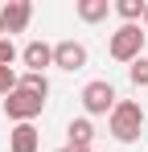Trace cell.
<instances>
[{"instance_id":"obj_7","label":"cell","mask_w":148,"mask_h":152,"mask_svg":"<svg viewBox=\"0 0 148 152\" xmlns=\"http://www.w3.org/2000/svg\"><path fill=\"white\" fill-rule=\"evenodd\" d=\"M21 62L33 70V74H45V66H53V45H45V41H29L21 50Z\"/></svg>"},{"instance_id":"obj_2","label":"cell","mask_w":148,"mask_h":152,"mask_svg":"<svg viewBox=\"0 0 148 152\" xmlns=\"http://www.w3.org/2000/svg\"><path fill=\"white\" fill-rule=\"evenodd\" d=\"M107 53L115 58V62H136V58H144V33L140 25H119L111 33V41H107Z\"/></svg>"},{"instance_id":"obj_1","label":"cell","mask_w":148,"mask_h":152,"mask_svg":"<svg viewBox=\"0 0 148 152\" xmlns=\"http://www.w3.org/2000/svg\"><path fill=\"white\" fill-rule=\"evenodd\" d=\"M140 127H144V107L136 99H119L111 111V136L132 144V140H140Z\"/></svg>"},{"instance_id":"obj_11","label":"cell","mask_w":148,"mask_h":152,"mask_svg":"<svg viewBox=\"0 0 148 152\" xmlns=\"http://www.w3.org/2000/svg\"><path fill=\"white\" fill-rule=\"evenodd\" d=\"M111 12H119L123 25H136V21H144V0H115Z\"/></svg>"},{"instance_id":"obj_17","label":"cell","mask_w":148,"mask_h":152,"mask_svg":"<svg viewBox=\"0 0 148 152\" xmlns=\"http://www.w3.org/2000/svg\"><path fill=\"white\" fill-rule=\"evenodd\" d=\"M144 25H148V4H144Z\"/></svg>"},{"instance_id":"obj_16","label":"cell","mask_w":148,"mask_h":152,"mask_svg":"<svg viewBox=\"0 0 148 152\" xmlns=\"http://www.w3.org/2000/svg\"><path fill=\"white\" fill-rule=\"evenodd\" d=\"M0 37H8V33H4V21H0Z\"/></svg>"},{"instance_id":"obj_8","label":"cell","mask_w":148,"mask_h":152,"mask_svg":"<svg viewBox=\"0 0 148 152\" xmlns=\"http://www.w3.org/2000/svg\"><path fill=\"white\" fill-rule=\"evenodd\" d=\"M8 148L12 152H37V127L33 124H17L8 132Z\"/></svg>"},{"instance_id":"obj_13","label":"cell","mask_w":148,"mask_h":152,"mask_svg":"<svg viewBox=\"0 0 148 152\" xmlns=\"http://www.w3.org/2000/svg\"><path fill=\"white\" fill-rule=\"evenodd\" d=\"M17 86H21V74H17L12 66H0V99H8Z\"/></svg>"},{"instance_id":"obj_5","label":"cell","mask_w":148,"mask_h":152,"mask_svg":"<svg viewBox=\"0 0 148 152\" xmlns=\"http://www.w3.org/2000/svg\"><path fill=\"white\" fill-rule=\"evenodd\" d=\"M0 21H4V33L12 37V33H25L29 21H33V4L29 0H8L4 8H0Z\"/></svg>"},{"instance_id":"obj_18","label":"cell","mask_w":148,"mask_h":152,"mask_svg":"<svg viewBox=\"0 0 148 152\" xmlns=\"http://www.w3.org/2000/svg\"><path fill=\"white\" fill-rule=\"evenodd\" d=\"M70 152H91V148H70Z\"/></svg>"},{"instance_id":"obj_12","label":"cell","mask_w":148,"mask_h":152,"mask_svg":"<svg viewBox=\"0 0 148 152\" xmlns=\"http://www.w3.org/2000/svg\"><path fill=\"white\" fill-rule=\"evenodd\" d=\"M21 86H25V91H33V95H41V99L49 95V78H45V74H33V70H25V74H21Z\"/></svg>"},{"instance_id":"obj_3","label":"cell","mask_w":148,"mask_h":152,"mask_svg":"<svg viewBox=\"0 0 148 152\" xmlns=\"http://www.w3.org/2000/svg\"><path fill=\"white\" fill-rule=\"evenodd\" d=\"M41 111H45V99H41V95H33V91H25V86H17V91L4 99V115H8V119H17V124H33Z\"/></svg>"},{"instance_id":"obj_4","label":"cell","mask_w":148,"mask_h":152,"mask_svg":"<svg viewBox=\"0 0 148 152\" xmlns=\"http://www.w3.org/2000/svg\"><path fill=\"white\" fill-rule=\"evenodd\" d=\"M115 86L107 82V78H95V82H86L82 86V107H86V115H111L115 111Z\"/></svg>"},{"instance_id":"obj_10","label":"cell","mask_w":148,"mask_h":152,"mask_svg":"<svg viewBox=\"0 0 148 152\" xmlns=\"http://www.w3.org/2000/svg\"><path fill=\"white\" fill-rule=\"evenodd\" d=\"M74 12H78L86 25H95V21H103V17L111 12V4H107V0H78V4H74Z\"/></svg>"},{"instance_id":"obj_14","label":"cell","mask_w":148,"mask_h":152,"mask_svg":"<svg viewBox=\"0 0 148 152\" xmlns=\"http://www.w3.org/2000/svg\"><path fill=\"white\" fill-rule=\"evenodd\" d=\"M127 78H132L136 86H148V58H136V62L127 66Z\"/></svg>"},{"instance_id":"obj_19","label":"cell","mask_w":148,"mask_h":152,"mask_svg":"<svg viewBox=\"0 0 148 152\" xmlns=\"http://www.w3.org/2000/svg\"><path fill=\"white\" fill-rule=\"evenodd\" d=\"M58 152H70V148H58Z\"/></svg>"},{"instance_id":"obj_6","label":"cell","mask_w":148,"mask_h":152,"mask_svg":"<svg viewBox=\"0 0 148 152\" xmlns=\"http://www.w3.org/2000/svg\"><path fill=\"white\" fill-rule=\"evenodd\" d=\"M53 66H58V70H82V66H86V45H82V41H58V45H53Z\"/></svg>"},{"instance_id":"obj_9","label":"cell","mask_w":148,"mask_h":152,"mask_svg":"<svg viewBox=\"0 0 148 152\" xmlns=\"http://www.w3.org/2000/svg\"><path fill=\"white\" fill-rule=\"evenodd\" d=\"M66 136H70V148H91V140H95V124H91V119H70Z\"/></svg>"},{"instance_id":"obj_15","label":"cell","mask_w":148,"mask_h":152,"mask_svg":"<svg viewBox=\"0 0 148 152\" xmlns=\"http://www.w3.org/2000/svg\"><path fill=\"white\" fill-rule=\"evenodd\" d=\"M17 62V45H12V37H0V66H12Z\"/></svg>"}]
</instances>
